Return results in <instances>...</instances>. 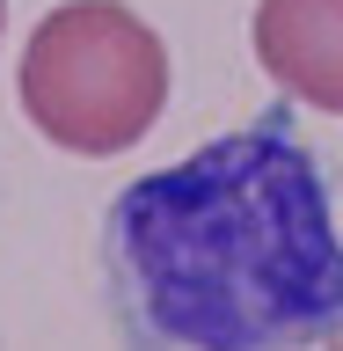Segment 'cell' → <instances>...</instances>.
<instances>
[{
	"instance_id": "obj_3",
	"label": "cell",
	"mask_w": 343,
	"mask_h": 351,
	"mask_svg": "<svg viewBox=\"0 0 343 351\" xmlns=\"http://www.w3.org/2000/svg\"><path fill=\"white\" fill-rule=\"evenodd\" d=\"M256 59L285 103L343 117V0H256Z\"/></svg>"
},
{
	"instance_id": "obj_4",
	"label": "cell",
	"mask_w": 343,
	"mask_h": 351,
	"mask_svg": "<svg viewBox=\"0 0 343 351\" xmlns=\"http://www.w3.org/2000/svg\"><path fill=\"white\" fill-rule=\"evenodd\" d=\"M0 29H8V0H0Z\"/></svg>"
},
{
	"instance_id": "obj_2",
	"label": "cell",
	"mask_w": 343,
	"mask_h": 351,
	"mask_svg": "<svg viewBox=\"0 0 343 351\" xmlns=\"http://www.w3.org/2000/svg\"><path fill=\"white\" fill-rule=\"evenodd\" d=\"M22 117L51 147L110 161L168 110V44L125 0H66L22 44Z\"/></svg>"
},
{
	"instance_id": "obj_1",
	"label": "cell",
	"mask_w": 343,
	"mask_h": 351,
	"mask_svg": "<svg viewBox=\"0 0 343 351\" xmlns=\"http://www.w3.org/2000/svg\"><path fill=\"white\" fill-rule=\"evenodd\" d=\"M110 315L139 344L270 351L343 337V227L292 110L131 176L103 213Z\"/></svg>"
}]
</instances>
